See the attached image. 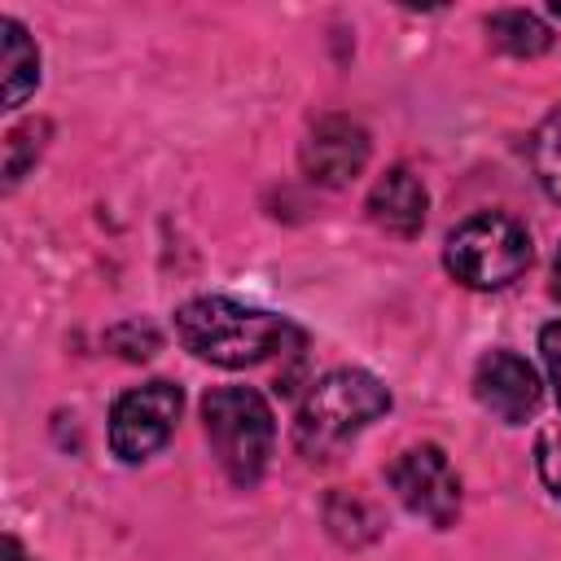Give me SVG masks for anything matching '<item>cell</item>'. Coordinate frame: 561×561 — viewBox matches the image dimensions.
<instances>
[{
	"label": "cell",
	"mask_w": 561,
	"mask_h": 561,
	"mask_svg": "<svg viewBox=\"0 0 561 561\" xmlns=\"http://www.w3.org/2000/svg\"><path fill=\"white\" fill-rule=\"evenodd\" d=\"M180 342L219 368H245L267 355H276L285 342H298L294 324L285 316L232 302V298H193L175 311Z\"/></svg>",
	"instance_id": "obj_1"
},
{
	"label": "cell",
	"mask_w": 561,
	"mask_h": 561,
	"mask_svg": "<svg viewBox=\"0 0 561 561\" xmlns=\"http://www.w3.org/2000/svg\"><path fill=\"white\" fill-rule=\"evenodd\" d=\"M381 412H390V390L364 368H337L307 390L294 421V443L307 460H329Z\"/></svg>",
	"instance_id": "obj_2"
},
{
	"label": "cell",
	"mask_w": 561,
	"mask_h": 561,
	"mask_svg": "<svg viewBox=\"0 0 561 561\" xmlns=\"http://www.w3.org/2000/svg\"><path fill=\"white\" fill-rule=\"evenodd\" d=\"M202 421H206V438L224 473L237 486L259 482L272 456V434H276L263 394L250 386H215L202 399Z\"/></svg>",
	"instance_id": "obj_3"
},
{
	"label": "cell",
	"mask_w": 561,
	"mask_h": 561,
	"mask_svg": "<svg viewBox=\"0 0 561 561\" xmlns=\"http://www.w3.org/2000/svg\"><path fill=\"white\" fill-rule=\"evenodd\" d=\"M443 263L469 289H504L530 267V232L513 215H473L447 237Z\"/></svg>",
	"instance_id": "obj_4"
},
{
	"label": "cell",
	"mask_w": 561,
	"mask_h": 561,
	"mask_svg": "<svg viewBox=\"0 0 561 561\" xmlns=\"http://www.w3.org/2000/svg\"><path fill=\"white\" fill-rule=\"evenodd\" d=\"M180 408H184V394L171 381H145V386L118 394V403L110 412V447H114V456L127 460V465L153 456L171 438V430L180 421Z\"/></svg>",
	"instance_id": "obj_5"
},
{
	"label": "cell",
	"mask_w": 561,
	"mask_h": 561,
	"mask_svg": "<svg viewBox=\"0 0 561 561\" xmlns=\"http://www.w3.org/2000/svg\"><path fill=\"white\" fill-rule=\"evenodd\" d=\"M390 486L403 500V508H412L416 517L434 522V526H451L460 513V478L451 469V460L443 456V447L421 443L408 447L394 465H390Z\"/></svg>",
	"instance_id": "obj_6"
},
{
	"label": "cell",
	"mask_w": 561,
	"mask_h": 561,
	"mask_svg": "<svg viewBox=\"0 0 561 561\" xmlns=\"http://www.w3.org/2000/svg\"><path fill=\"white\" fill-rule=\"evenodd\" d=\"M364 162H368V131L342 114L320 118L302 140V171L316 184L342 188L364 171Z\"/></svg>",
	"instance_id": "obj_7"
},
{
	"label": "cell",
	"mask_w": 561,
	"mask_h": 561,
	"mask_svg": "<svg viewBox=\"0 0 561 561\" xmlns=\"http://www.w3.org/2000/svg\"><path fill=\"white\" fill-rule=\"evenodd\" d=\"M473 394H478V403H482L491 416H500V421H508V425H522V421L539 408V377H535V368H530L522 355H513V351H491V355L478 359Z\"/></svg>",
	"instance_id": "obj_8"
},
{
	"label": "cell",
	"mask_w": 561,
	"mask_h": 561,
	"mask_svg": "<svg viewBox=\"0 0 561 561\" xmlns=\"http://www.w3.org/2000/svg\"><path fill=\"white\" fill-rule=\"evenodd\" d=\"M425 206H430L425 184H421L408 167H390V171L373 184V193H368V219H373L377 228L394 232V237H412V232H421V224H425Z\"/></svg>",
	"instance_id": "obj_9"
},
{
	"label": "cell",
	"mask_w": 561,
	"mask_h": 561,
	"mask_svg": "<svg viewBox=\"0 0 561 561\" xmlns=\"http://www.w3.org/2000/svg\"><path fill=\"white\" fill-rule=\"evenodd\" d=\"M0 31H4V105L18 110L39 83V53L35 39L22 31V22L4 18Z\"/></svg>",
	"instance_id": "obj_10"
},
{
	"label": "cell",
	"mask_w": 561,
	"mask_h": 561,
	"mask_svg": "<svg viewBox=\"0 0 561 561\" xmlns=\"http://www.w3.org/2000/svg\"><path fill=\"white\" fill-rule=\"evenodd\" d=\"M486 31H491V44L504 48V53H513V57H539V53L552 44L548 26H543L535 13H522V9L495 13V18L486 22Z\"/></svg>",
	"instance_id": "obj_11"
},
{
	"label": "cell",
	"mask_w": 561,
	"mask_h": 561,
	"mask_svg": "<svg viewBox=\"0 0 561 561\" xmlns=\"http://www.w3.org/2000/svg\"><path fill=\"white\" fill-rule=\"evenodd\" d=\"M535 175L539 184L561 202V105L543 118V127L535 131Z\"/></svg>",
	"instance_id": "obj_12"
},
{
	"label": "cell",
	"mask_w": 561,
	"mask_h": 561,
	"mask_svg": "<svg viewBox=\"0 0 561 561\" xmlns=\"http://www.w3.org/2000/svg\"><path fill=\"white\" fill-rule=\"evenodd\" d=\"M110 346H118L127 359H149L153 355V346H158V333L149 329V324H118L114 333H110Z\"/></svg>",
	"instance_id": "obj_13"
},
{
	"label": "cell",
	"mask_w": 561,
	"mask_h": 561,
	"mask_svg": "<svg viewBox=\"0 0 561 561\" xmlns=\"http://www.w3.org/2000/svg\"><path fill=\"white\" fill-rule=\"evenodd\" d=\"M539 478L561 500V430H543L539 434Z\"/></svg>",
	"instance_id": "obj_14"
},
{
	"label": "cell",
	"mask_w": 561,
	"mask_h": 561,
	"mask_svg": "<svg viewBox=\"0 0 561 561\" xmlns=\"http://www.w3.org/2000/svg\"><path fill=\"white\" fill-rule=\"evenodd\" d=\"M539 351H543V364H548V377H552V390H557V403H561V320L543 324Z\"/></svg>",
	"instance_id": "obj_15"
},
{
	"label": "cell",
	"mask_w": 561,
	"mask_h": 561,
	"mask_svg": "<svg viewBox=\"0 0 561 561\" xmlns=\"http://www.w3.org/2000/svg\"><path fill=\"white\" fill-rule=\"evenodd\" d=\"M0 561H31V557L22 552V543H18L13 535H4V543H0Z\"/></svg>",
	"instance_id": "obj_16"
},
{
	"label": "cell",
	"mask_w": 561,
	"mask_h": 561,
	"mask_svg": "<svg viewBox=\"0 0 561 561\" xmlns=\"http://www.w3.org/2000/svg\"><path fill=\"white\" fill-rule=\"evenodd\" d=\"M552 294L561 298V250H557V267H552Z\"/></svg>",
	"instance_id": "obj_17"
}]
</instances>
